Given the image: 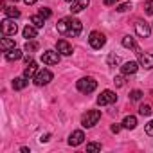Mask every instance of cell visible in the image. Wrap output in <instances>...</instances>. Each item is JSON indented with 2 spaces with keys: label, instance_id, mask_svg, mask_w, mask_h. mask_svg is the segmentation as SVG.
Wrapping results in <instances>:
<instances>
[{
  "label": "cell",
  "instance_id": "obj_15",
  "mask_svg": "<svg viewBox=\"0 0 153 153\" xmlns=\"http://www.w3.org/2000/svg\"><path fill=\"white\" fill-rule=\"evenodd\" d=\"M36 72H38V65H36V61L33 59V61H29V63H27V67L24 68V76H25L27 79H34Z\"/></svg>",
  "mask_w": 153,
  "mask_h": 153
},
{
  "label": "cell",
  "instance_id": "obj_20",
  "mask_svg": "<svg viewBox=\"0 0 153 153\" xmlns=\"http://www.w3.org/2000/svg\"><path fill=\"white\" fill-rule=\"evenodd\" d=\"M22 34H24V38H27V40H33V38H36V34H38V29H36L34 25H25V27H24V31H22Z\"/></svg>",
  "mask_w": 153,
  "mask_h": 153
},
{
  "label": "cell",
  "instance_id": "obj_21",
  "mask_svg": "<svg viewBox=\"0 0 153 153\" xmlns=\"http://www.w3.org/2000/svg\"><path fill=\"white\" fill-rule=\"evenodd\" d=\"M121 43H123V47H126V49H135V52H137V54L140 52V49L137 47V43H135V40H133L131 36H124Z\"/></svg>",
  "mask_w": 153,
  "mask_h": 153
},
{
  "label": "cell",
  "instance_id": "obj_12",
  "mask_svg": "<svg viewBox=\"0 0 153 153\" xmlns=\"http://www.w3.org/2000/svg\"><path fill=\"white\" fill-rule=\"evenodd\" d=\"M83 140H85V133L81 130H76V131H72L68 135V144L70 146H79Z\"/></svg>",
  "mask_w": 153,
  "mask_h": 153
},
{
  "label": "cell",
  "instance_id": "obj_37",
  "mask_svg": "<svg viewBox=\"0 0 153 153\" xmlns=\"http://www.w3.org/2000/svg\"><path fill=\"white\" fill-rule=\"evenodd\" d=\"M103 2H105V6H114L117 0H103Z\"/></svg>",
  "mask_w": 153,
  "mask_h": 153
},
{
  "label": "cell",
  "instance_id": "obj_10",
  "mask_svg": "<svg viewBox=\"0 0 153 153\" xmlns=\"http://www.w3.org/2000/svg\"><path fill=\"white\" fill-rule=\"evenodd\" d=\"M90 6V0H74V2H70V13H81L83 9H87Z\"/></svg>",
  "mask_w": 153,
  "mask_h": 153
},
{
  "label": "cell",
  "instance_id": "obj_25",
  "mask_svg": "<svg viewBox=\"0 0 153 153\" xmlns=\"http://www.w3.org/2000/svg\"><path fill=\"white\" fill-rule=\"evenodd\" d=\"M106 63H108V67H117V65L121 63V58H119V56H115V54H108Z\"/></svg>",
  "mask_w": 153,
  "mask_h": 153
},
{
  "label": "cell",
  "instance_id": "obj_8",
  "mask_svg": "<svg viewBox=\"0 0 153 153\" xmlns=\"http://www.w3.org/2000/svg\"><path fill=\"white\" fill-rule=\"evenodd\" d=\"M135 33H137V36H140V38H149V34H151V27H149V24L139 20V22L135 24Z\"/></svg>",
  "mask_w": 153,
  "mask_h": 153
},
{
  "label": "cell",
  "instance_id": "obj_36",
  "mask_svg": "<svg viewBox=\"0 0 153 153\" xmlns=\"http://www.w3.org/2000/svg\"><path fill=\"white\" fill-rule=\"evenodd\" d=\"M49 140H51V133H45L40 137V142H49Z\"/></svg>",
  "mask_w": 153,
  "mask_h": 153
},
{
  "label": "cell",
  "instance_id": "obj_6",
  "mask_svg": "<svg viewBox=\"0 0 153 153\" xmlns=\"http://www.w3.org/2000/svg\"><path fill=\"white\" fill-rule=\"evenodd\" d=\"M115 101H117V96H115V92H112V90H103L101 96L97 97V105H99V106L114 105Z\"/></svg>",
  "mask_w": 153,
  "mask_h": 153
},
{
  "label": "cell",
  "instance_id": "obj_7",
  "mask_svg": "<svg viewBox=\"0 0 153 153\" xmlns=\"http://www.w3.org/2000/svg\"><path fill=\"white\" fill-rule=\"evenodd\" d=\"M59 58H61V54L56 52V51H45L42 54V61L45 65H58L59 63Z\"/></svg>",
  "mask_w": 153,
  "mask_h": 153
},
{
  "label": "cell",
  "instance_id": "obj_5",
  "mask_svg": "<svg viewBox=\"0 0 153 153\" xmlns=\"http://www.w3.org/2000/svg\"><path fill=\"white\" fill-rule=\"evenodd\" d=\"M16 31H18V25L15 24V18L7 16L6 20H2V34L4 36H15Z\"/></svg>",
  "mask_w": 153,
  "mask_h": 153
},
{
  "label": "cell",
  "instance_id": "obj_22",
  "mask_svg": "<svg viewBox=\"0 0 153 153\" xmlns=\"http://www.w3.org/2000/svg\"><path fill=\"white\" fill-rule=\"evenodd\" d=\"M135 126H137V117H135V115H126L124 121H123V128H126V130H133Z\"/></svg>",
  "mask_w": 153,
  "mask_h": 153
},
{
  "label": "cell",
  "instance_id": "obj_18",
  "mask_svg": "<svg viewBox=\"0 0 153 153\" xmlns=\"http://www.w3.org/2000/svg\"><path fill=\"white\" fill-rule=\"evenodd\" d=\"M27 85H29V79L25 78V76H22V78H15V79H13V88H15V90H24Z\"/></svg>",
  "mask_w": 153,
  "mask_h": 153
},
{
  "label": "cell",
  "instance_id": "obj_27",
  "mask_svg": "<svg viewBox=\"0 0 153 153\" xmlns=\"http://www.w3.org/2000/svg\"><path fill=\"white\" fill-rule=\"evenodd\" d=\"M87 151H88V153L101 151V144H99V142H88V144H87Z\"/></svg>",
  "mask_w": 153,
  "mask_h": 153
},
{
  "label": "cell",
  "instance_id": "obj_13",
  "mask_svg": "<svg viewBox=\"0 0 153 153\" xmlns=\"http://www.w3.org/2000/svg\"><path fill=\"white\" fill-rule=\"evenodd\" d=\"M70 22H72V18H61V20H58V24H56L58 33L59 34H68L70 33Z\"/></svg>",
  "mask_w": 153,
  "mask_h": 153
},
{
  "label": "cell",
  "instance_id": "obj_19",
  "mask_svg": "<svg viewBox=\"0 0 153 153\" xmlns=\"http://www.w3.org/2000/svg\"><path fill=\"white\" fill-rule=\"evenodd\" d=\"M15 47H16L15 38H2V42H0V49H2L4 52L11 51V49H15Z\"/></svg>",
  "mask_w": 153,
  "mask_h": 153
},
{
  "label": "cell",
  "instance_id": "obj_17",
  "mask_svg": "<svg viewBox=\"0 0 153 153\" xmlns=\"http://www.w3.org/2000/svg\"><path fill=\"white\" fill-rule=\"evenodd\" d=\"M81 29H83V24L79 22V20H76V18H72V22H70V36H79V33H81Z\"/></svg>",
  "mask_w": 153,
  "mask_h": 153
},
{
  "label": "cell",
  "instance_id": "obj_3",
  "mask_svg": "<svg viewBox=\"0 0 153 153\" xmlns=\"http://www.w3.org/2000/svg\"><path fill=\"white\" fill-rule=\"evenodd\" d=\"M33 81H34V85H38V87H45V85H49V83L52 81V72H51L49 68L38 70Z\"/></svg>",
  "mask_w": 153,
  "mask_h": 153
},
{
  "label": "cell",
  "instance_id": "obj_40",
  "mask_svg": "<svg viewBox=\"0 0 153 153\" xmlns=\"http://www.w3.org/2000/svg\"><path fill=\"white\" fill-rule=\"evenodd\" d=\"M13 2H18V0H13Z\"/></svg>",
  "mask_w": 153,
  "mask_h": 153
},
{
  "label": "cell",
  "instance_id": "obj_16",
  "mask_svg": "<svg viewBox=\"0 0 153 153\" xmlns=\"http://www.w3.org/2000/svg\"><path fill=\"white\" fill-rule=\"evenodd\" d=\"M4 56H6V59H7V61H16V59H20V58L24 56V52H22V49L15 47V49H11V51L4 52Z\"/></svg>",
  "mask_w": 153,
  "mask_h": 153
},
{
  "label": "cell",
  "instance_id": "obj_30",
  "mask_svg": "<svg viewBox=\"0 0 153 153\" xmlns=\"http://www.w3.org/2000/svg\"><path fill=\"white\" fill-rule=\"evenodd\" d=\"M128 9H131V4H130V2H124V4L117 6V11H119V13H126Z\"/></svg>",
  "mask_w": 153,
  "mask_h": 153
},
{
  "label": "cell",
  "instance_id": "obj_26",
  "mask_svg": "<svg viewBox=\"0 0 153 153\" xmlns=\"http://www.w3.org/2000/svg\"><path fill=\"white\" fill-rule=\"evenodd\" d=\"M151 112H153V110H151V106H149V105H140V106H139V114H140V115H144V117H149V115H151Z\"/></svg>",
  "mask_w": 153,
  "mask_h": 153
},
{
  "label": "cell",
  "instance_id": "obj_32",
  "mask_svg": "<svg viewBox=\"0 0 153 153\" xmlns=\"http://www.w3.org/2000/svg\"><path fill=\"white\" fill-rule=\"evenodd\" d=\"M114 83H115V87H123V85H124V74H123V76H115V78H114Z\"/></svg>",
  "mask_w": 153,
  "mask_h": 153
},
{
  "label": "cell",
  "instance_id": "obj_34",
  "mask_svg": "<svg viewBox=\"0 0 153 153\" xmlns=\"http://www.w3.org/2000/svg\"><path fill=\"white\" fill-rule=\"evenodd\" d=\"M144 131H146L149 137H153V121H149V123L144 126Z\"/></svg>",
  "mask_w": 153,
  "mask_h": 153
},
{
  "label": "cell",
  "instance_id": "obj_35",
  "mask_svg": "<svg viewBox=\"0 0 153 153\" xmlns=\"http://www.w3.org/2000/svg\"><path fill=\"white\" fill-rule=\"evenodd\" d=\"M121 128H123V124H112V128H110V130H112L114 133H119V131H121Z\"/></svg>",
  "mask_w": 153,
  "mask_h": 153
},
{
  "label": "cell",
  "instance_id": "obj_4",
  "mask_svg": "<svg viewBox=\"0 0 153 153\" xmlns=\"http://www.w3.org/2000/svg\"><path fill=\"white\" fill-rule=\"evenodd\" d=\"M88 43H90V47H92V49L99 51V49L106 43V36H105L103 33H99V31H92V33H90V36H88Z\"/></svg>",
  "mask_w": 153,
  "mask_h": 153
},
{
  "label": "cell",
  "instance_id": "obj_14",
  "mask_svg": "<svg viewBox=\"0 0 153 153\" xmlns=\"http://www.w3.org/2000/svg\"><path fill=\"white\" fill-rule=\"evenodd\" d=\"M139 70V61H126L123 67H121V72L124 74V76H131V74H135Z\"/></svg>",
  "mask_w": 153,
  "mask_h": 153
},
{
  "label": "cell",
  "instance_id": "obj_31",
  "mask_svg": "<svg viewBox=\"0 0 153 153\" xmlns=\"http://www.w3.org/2000/svg\"><path fill=\"white\" fill-rule=\"evenodd\" d=\"M38 15H42V16H43V18H45V20H47V18H51V15H52V11H51V9H49V7H42V9H40V13H38Z\"/></svg>",
  "mask_w": 153,
  "mask_h": 153
},
{
  "label": "cell",
  "instance_id": "obj_9",
  "mask_svg": "<svg viewBox=\"0 0 153 153\" xmlns=\"http://www.w3.org/2000/svg\"><path fill=\"white\" fill-rule=\"evenodd\" d=\"M139 65L144 67L146 70L153 68V54H148V52H139Z\"/></svg>",
  "mask_w": 153,
  "mask_h": 153
},
{
  "label": "cell",
  "instance_id": "obj_33",
  "mask_svg": "<svg viewBox=\"0 0 153 153\" xmlns=\"http://www.w3.org/2000/svg\"><path fill=\"white\" fill-rule=\"evenodd\" d=\"M36 49H38V43H34V42H31V43L27 42V43H25V51H27V52H33V51H36Z\"/></svg>",
  "mask_w": 153,
  "mask_h": 153
},
{
  "label": "cell",
  "instance_id": "obj_29",
  "mask_svg": "<svg viewBox=\"0 0 153 153\" xmlns=\"http://www.w3.org/2000/svg\"><path fill=\"white\" fill-rule=\"evenodd\" d=\"M144 11H146V15H153V0H148L144 4Z\"/></svg>",
  "mask_w": 153,
  "mask_h": 153
},
{
  "label": "cell",
  "instance_id": "obj_2",
  "mask_svg": "<svg viewBox=\"0 0 153 153\" xmlns=\"http://www.w3.org/2000/svg\"><path fill=\"white\" fill-rule=\"evenodd\" d=\"M99 119H101V112H99V110H88V112L83 115V119H81V126H83V128H92V126L97 124Z\"/></svg>",
  "mask_w": 153,
  "mask_h": 153
},
{
  "label": "cell",
  "instance_id": "obj_39",
  "mask_svg": "<svg viewBox=\"0 0 153 153\" xmlns=\"http://www.w3.org/2000/svg\"><path fill=\"white\" fill-rule=\"evenodd\" d=\"M67 2H74V0H67Z\"/></svg>",
  "mask_w": 153,
  "mask_h": 153
},
{
  "label": "cell",
  "instance_id": "obj_38",
  "mask_svg": "<svg viewBox=\"0 0 153 153\" xmlns=\"http://www.w3.org/2000/svg\"><path fill=\"white\" fill-rule=\"evenodd\" d=\"M24 2H25L27 6H33V4H36V2H38V0H24Z\"/></svg>",
  "mask_w": 153,
  "mask_h": 153
},
{
  "label": "cell",
  "instance_id": "obj_1",
  "mask_svg": "<svg viewBox=\"0 0 153 153\" xmlns=\"http://www.w3.org/2000/svg\"><path fill=\"white\" fill-rule=\"evenodd\" d=\"M76 87H78V90L81 92V94H92L96 88H97V81L94 79V78H81V79H78V83H76Z\"/></svg>",
  "mask_w": 153,
  "mask_h": 153
},
{
  "label": "cell",
  "instance_id": "obj_11",
  "mask_svg": "<svg viewBox=\"0 0 153 153\" xmlns=\"http://www.w3.org/2000/svg\"><path fill=\"white\" fill-rule=\"evenodd\" d=\"M56 51H58L61 56H70V54H72V45H70L67 40H58Z\"/></svg>",
  "mask_w": 153,
  "mask_h": 153
},
{
  "label": "cell",
  "instance_id": "obj_23",
  "mask_svg": "<svg viewBox=\"0 0 153 153\" xmlns=\"http://www.w3.org/2000/svg\"><path fill=\"white\" fill-rule=\"evenodd\" d=\"M31 24H33L36 29H42V27L45 25V18H43L42 15H33V16H31Z\"/></svg>",
  "mask_w": 153,
  "mask_h": 153
},
{
  "label": "cell",
  "instance_id": "obj_28",
  "mask_svg": "<svg viewBox=\"0 0 153 153\" xmlns=\"http://www.w3.org/2000/svg\"><path fill=\"white\" fill-rule=\"evenodd\" d=\"M140 97H142V92H140V90H131V92H130V99H131V101H139Z\"/></svg>",
  "mask_w": 153,
  "mask_h": 153
},
{
  "label": "cell",
  "instance_id": "obj_24",
  "mask_svg": "<svg viewBox=\"0 0 153 153\" xmlns=\"http://www.w3.org/2000/svg\"><path fill=\"white\" fill-rule=\"evenodd\" d=\"M4 13H6V16H9V18H18V16H20V11H18L15 6L6 7V9H4Z\"/></svg>",
  "mask_w": 153,
  "mask_h": 153
}]
</instances>
